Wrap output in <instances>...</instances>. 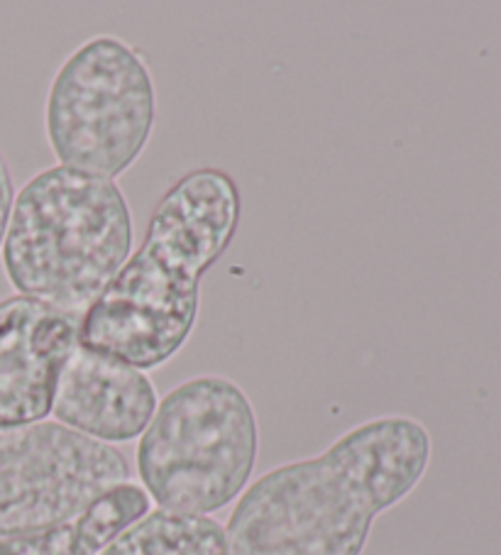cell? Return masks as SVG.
<instances>
[{
    "label": "cell",
    "mask_w": 501,
    "mask_h": 555,
    "mask_svg": "<svg viewBox=\"0 0 501 555\" xmlns=\"http://www.w3.org/2000/svg\"><path fill=\"white\" fill-rule=\"evenodd\" d=\"M431 457L419 418L362 421L325 451L247 485L226 526L230 555H362L377 516L416 490Z\"/></svg>",
    "instance_id": "6da1fadb"
},
{
    "label": "cell",
    "mask_w": 501,
    "mask_h": 555,
    "mask_svg": "<svg viewBox=\"0 0 501 555\" xmlns=\"http://www.w3.org/2000/svg\"><path fill=\"white\" fill-rule=\"evenodd\" d=\"M237 181L196 167L164 191L142 245L79 321V343L142 372L177 358L201 313V280L235 241Z\"/></svg>",
    "instance_id": "7a4b0ae2"
},
{
    "label": "cell",
    "mask_w": 501,
    "mask_h": 555,
    "mask_svg": "<svg viewBox=\"0 0 501 555\" xmlns=\"http://www.w3.org/2000/svg\"><path fill=\"white\" fill-rule=\"evenodd\" d=\"M132 255L118 181L50 167L25 181L0 245L13 289L81 321Z\"/></svg>",
    "instance_id": "3957f363"
},
{
    "label": "cell",
    "mask_w": 501,
    "mask_h": 555,
    "mask_svg": "<svg viewBox=\"0 0 501 555\" xmlns=\"http://www.w3.org/2000/svg\"><path fill=\"white\" fill-rule=\"evenodd\" d=\"M259 457V418L235 379L196 375L167 391L140 436V487L167 512L210 516L240 500Z\"/></svg>",
    "instance_id": "277c9868"
},
{
    "label": "cell",
    "mask_w": 501,
    "mask_h": 555,
    "mask_svg": "<svg viewBox=\"0 0 501 555\" xmlns=\"http://www.w3.org/2000/svg\"><path fill=\"white\" fill-rule=\"evenodd\" d=\"M157 126V83L138 47L95 35L60 64L44 99V138L62 167L118 181Z\"/></svg>",
    "instance_id": "5b68a950"
},
{
    "label": "cell",
    "mask_w": 501,
    "mask_h": 555,
    "mask_svg": "<svg viewBox=\"0 0 501 555\" xmlns=\"http://www.w3.org/2000/svg\"><path fill=\"white\" fill-rule=\"evenodd\" d=\"M130 482V463L60 421L0 428V535L50 529Z\"/></svg>",
    "instance_id": "8992f818"
},
{
    "label": "cell",
    "mask_w": 501,
    "mask_h": 555,
    "mask_svg": "<svg viewBox=\"0 0 501 555\" xmlns=\"http://www.w3.org/2000/svg\"><path fill=\"white\" fill-rule=\"evenodd\" d=\"M76 346V319L23 294L0 299V428L52 416L56 385Z\"/></svg>",
    "instance_id": "52a82bcc"
},
{
    "label": "cell",
    "mask_w": 501,
    "mask_h": 555,
    "mask_svg": "<svg viewBox=\"0 0 501 555\" xmlns=\"http://www.w3.org/2000/svg\"><path fill=\"white\" fill-rule=\"evenodd\" d=\"M157 404V387L147 372L79 343L62 370L52 416L66 428L115 446L140 438Z\"/></svg>",
    "instance_id": "ba28073f"
},
{
    "label": "cell",
    "mask_w": 501,
    "mask_h": 555,
    "mask_svg": "<svg viewBox=\"0 0 501 555\" xmlns=\"http://www.w3.org/2000/svg\"><path fill=\"white\" fill-rule=\"evenodd\" d=\"M150 506L152 500L138 482H125L69 521L35 533L0 535V555H101Z\"/></svg>",
    "instance_id": "9c48e42d"
},
{
    "label": "cell",
    "mask_w": 501,
    "mask_h": 555,
    "mask_svg": "<svg viewBox=\"0 0 501 555\" xmlns=\"http://www.w3.org/2000/svg\"><path fill=\"white\" fill-rule=\"evenodd\" d=\"M101 555H230V543L214 516L154 509L115 535Z\"/></svg>",
    "instance_id": "30bf717a"
},
{
    "label": "cell",
    "mask_w": 501,
    "mask_h": 555,
    "mask_svg": "<svg viewBox=\"0 0 501 555\" xmlns=\"http://www.w3.org/2000/svg\"><path fill=\"white\" fill-rule=\"evenodd\" d=\"M13 201H15V184H13L11 169H8L3 152H0V245H3L8 220H11V214H13Z\"/></svg>",
    "instance_id": "8fae6325"
}]
</instances>
